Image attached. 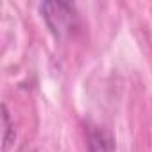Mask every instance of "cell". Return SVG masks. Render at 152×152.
I'll return each mask as SVG.
<instances>
[{"label": "cell", "mask_w": 152, "mask_h": 152, "mask_svg": "<svg viewBox=\"0 0 152 152\" xmlns=\"http://www.w3.org/2000/svg\"><path fill=\"white\" fill-rule=\"evenodd\" d=\"M43 16L56 36H63L77 27V13L64 2H45L41 6Z\"/></svg>", "instance_id": "1"}, {"label": "cell", "mask_w": 152, "mask_h": 152, "mask_svg": "<svg viewBox=\"0 0 152 152\" xmlns=\"http://www.w3.org/2000/svg\"><path fill=\"white\" fill-rule=\"evenodd\" d=\"M88 148L90 152H115V140L106 129L91 125L88 129Z\"/></svg>", "instance_id": "2"}, {"label": "cell", "mask_w": 152, "mask_h": 152, "mask_svg": "<svg viewBox=\"0 0 152 152\" xmlns=\"http://www.w3.org/2000/svg\"><path fill=\"white\" fill-rule=\"evenodd\" d=\"M2 111H4V115H2V122H4V148H7V145H9V141H11V122H9V113H7V107L4 106L2 107Z\"/></svg>", "instance_id": "3"}]
</instances>
